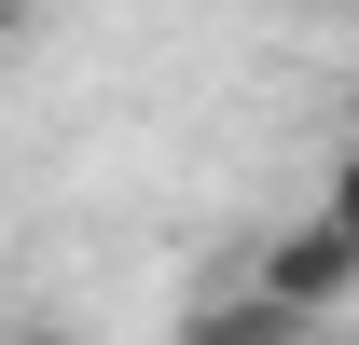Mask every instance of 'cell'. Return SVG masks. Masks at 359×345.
<instances>
[{
	"mask_svg": "<svg viewBox=\"0 0 359 345\" xmlns=\"http://www.w3.org/2000/svg\"><path fill=\"white\" fill-rule=\"evenodd\" d=\"M14 42H28V0H0V55H14Z\"/></svg>",
	"mask_w": 359,
	"mask_h": 345,
	"instance_id": "obj_4",
	"label": "cell"
},
{
	"mask_svg": "<svg viewBox=\"0 0 359 345\" xmlns=\"http://www.w3.org/2000/svg\"><path fill=\"white\" fill-rule=\"evenodd\" d=\"M318 221H332V235H346V249H359V138H346V152H332V194H318Z\"/></svg>",
	"mask_w": 359,
	"mask_h": 345,
	"instance_id": "obj_3",
	"label": "cell"
},
{
	"mask_svg": "<svg viewBox=\"0 0 359 345\" xmlns=\"http://www.w3.org/2000/svg\"><path fill=\"white\" fill-rule=\"evenodd\" d=\"M166 345H318L290 304H263V290H235V276H208V290L180 304V332Z\"/></svg>",
	"mask_w": 359,
	"mask_h": 345,
	"instance_id": "obj_2",
	"label": "cell"
},
{
	"mask_svg": "<svg viewBox=\"0 0 359 345\" xmlns=\"http://www.w3.org/2000/svg\"><path fill=\"white\" fill-rule=\"evenodd\" d=\"M235 290H263V304H290V318H304V332H318L332 304H359V249H346V235H332V221L304 208V221H276L263 249L235 262Z\"/></svg>",
	"mask_w": 359,
	"mask_h": 345,
	"instance_id": "obj_1",
	"label": "cell"
}]
</instances>
